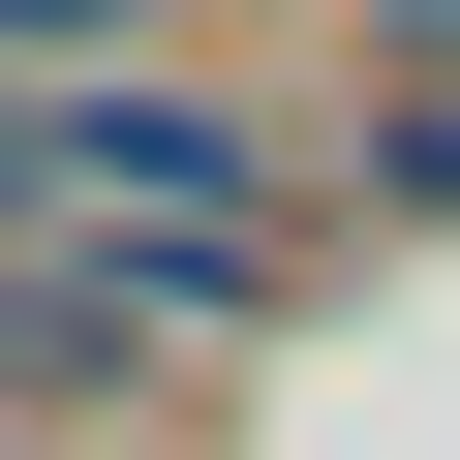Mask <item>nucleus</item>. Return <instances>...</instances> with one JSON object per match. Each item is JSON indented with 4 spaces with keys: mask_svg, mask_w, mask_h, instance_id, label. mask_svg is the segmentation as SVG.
Masks as SVG:
<instances>
[{
    "mask_svg": "<svg viewBox=\"0 0 460 460\" xmlns=\"http://www.w3.org/2000/svg\"><path fill=\"white\" fill-rule=\"evenodd\" d=\"M399 31H460V0H399Z\"/></svg>",
    "mask_w": 460,
    "mask_h": 460,
    "instance_id": "nucleus-3",
    "label": "nucleus"
},
{
    "mask_svg": "<svg viewBox=\"0 0 460 460\" xmlns=\"http://www.w3.org/2000/svg\"><path fill=\"white\" fill-rule=\"evenodd\" d=\"M0 31H123V0H0Z\"/></svg>",
    "mask_w": 460,
    "mask_h": 460,
    "instance_id": "nucleus-2",
    "label": "nucleus"
},
{
    "mask_svg": "<svg viewBox=\"0 0 460 460\" xmlns=\"http://www.w3.org/2000/svg\"><path fill=\"white\" fill-rule=\"evenodd\" d=\"M62 184H93V215H154V246H246V123H215V93H93V123H62Z\"/></svg>",
    "mask_w": 460,
    "mask_h": 460,
    "instance_id": "nucleus-1",
    "label": "nucleus"
}]
</instances>
